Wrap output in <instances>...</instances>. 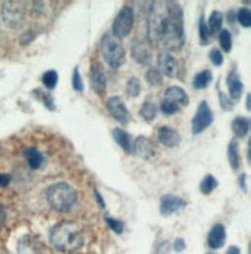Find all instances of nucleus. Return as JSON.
<instances>
[{
	"label": "nucleus",
	"instance_id": "nucleus-27",
	"mask_svg": "<svg viewBox=\"0 0 251 254\" xmlns=\"http://www.w3.org/2000/svg\"><path fill=\"white\" fill-rule=\"evenodd\" d=\"M33 96L36 98V99H39L41 103L48 109V110H55L56 109V106H55V99H53V96L50 95V93H45V92H42L41 88H36V90H33Z\"/></svg>",
	"mask_w": 251,
	"mask_h": 254
},
{
	"label": "nucleus",
	"instance_id": "nucleus-23",
	"mask_svg": "<svg viewBox=\"0 0 251 254\" xmlns=\"http://www.w3.org/2000/svg\"><path fill=\"white\" fill-rule=\"evenodd\" d=\"M211 82H212V71L211 70L198 71L192 79V85H194V88H197V90H203V88H206Z\"/></svg>",
	"mask_w": 251,
	"mask_h": 254
},
{
	"label": "nucleus",
	"instance_id": "nucleus-29",
	"mask_svg": "<svg viewBox=\"0 0 251 254\" xmlns=\"http://www.w3.org/2000/svg\"><path fill=\"white\" fill-rule=\"evenodd\" d=\"M126 93H127L130 98H136L141 93V81L138 78H129L127 79V85H126Z\"/></svg>",
	"mask_w": 251,
	"mask_h": 254
},
{
	"label": "nucleus",
	"instance_id": "nucleus-22",
	"mask_svg": "<svg viewBox=\"0 0 251 254\" xmlns=\"http://www.w3.org/2000/svg\"><path fill=\"white\" fill-rule=\"evenodd\" d=\"M231 129L236 135V138H244L250 132V118L236 117L231 123Z\"/></svg>",
	"mask_w": 251,
	"mask_h": 254
},
{
	"label": "nucleus",
	"instance_id": "nucleus-25",
	"mask_svg": "<svg viewBox=\"0 0 251 254\" xmlns=\"http://www.w3.org/2000/svg\"><path fill=\"white\" fill-rule=\"evenodd\" d=\"M157 112H158V107L155 103H152V101H144V103L141 104V109H140V117L144 121L150 123V121L155 120Z\"/></svg>",
	"mask_w": 251,
	"mask_h": 254
},
{
	"label": "nucleus",
	"instance_id": "nucleus-8",
	"mask_svg": "<svg viewBox=\"0 0 251 254\" xmlns=\"http://www.w3.org/2000/svg\"><path fill=\"white\" fill-rule=\"evenodd\" d=\"M214 121V115H212L211 112V107L206 101H202V103L198 104L197 107V112L192 118V123H191V130L194 135H200L203 130H206L208 127L212 124Z\"/></svg>",
	"mask_w": 251,
	"mask_h": 254
},
{
	"label": "nucleus",
	"instance_id": "nucleus-34",
	"mask_svg": "<svg viewBox=\"0 0 251 254\" xmlns=\"http://www.w3.org/2000/svg\"><path fill=\"white\" fill-rule=\"evenodd\" d=\"M198 36H200V44L202 45H206L209 44L211 41V33L206 27V22H205V17L202 16L200 17V23H198Z\"/></svg>",
	"mask_w": 251,
	"mask_h": 254
},
{
	"label": "nucleus",
	"instance_id": "nucleus-28",
	"mask_svg": "<svg viewBox=\"0 0 251 254\" xmlns=\"http://www.w3.org/2000/svg\"><path fill=\"white\" fill-rule=\"evenodd\" d=\"M216 188H217V180H216L212 175H206L205 179H203L202 182H200V186H198L200 192L205 194V195L211 194Z\"/></svg>",
	"mask_w": 251,
	"mask_h": 254
},
{
	"label": "nucleus",
	"instance_id": "nucleus-40",
	"mask_svg": "<svg viewBox=\"0 0 251 254\" xmlns=\"http://www.w3.org/2000/svg\"><path fill=\"white\" fill-rule=\"evenodd\" d=\"M186 248V245H185V240L183 239H175V242H174V250L177 251V253H180V251H183Z\"/></svg>",
	"mask_w": 251,
	"mask_h": 254
},
{
	"label": "nucleus",
	"instance_id": "nucleus-33",
	"mask_svg": "<svg viewBox=\"0 0 251 254\" xmlns=\"http://www.w3.org/2000/svg\"><path fill=\"white\" fill-rule=\"evenodd\" d=\"M236 19H237V22H239L244 28H250L251 27V11H250V8L245 6V8L237 11L236 12Z\"/></svg>",
	"mask_w": 251,
	"mask_h": 254
},
{
	"label": "nucleus",
	"instance_id": "nucleus-26",
	"mask_svg": "<svg viewBox=\"0 0 251 254\" xmlns=\"http://www.w3.org/2000/svg\"><path fill=\"white\" fill-rule=\"evenodd\" d=\"M222 23H223V16L220 11H212L209 17H208V30L211 34H217L222 30Z\"/></svg>",
	"mask_w": 251,
	"mask_h": 254
},
{
	"label": "nucleus",
	"instance_id": "nucleus-42",
	"mask_svg": "<svg viewBox=\"0 0 251 254\" xmlns=\"http://www.w3.org/2000/svg\"><path fill=\"white\" fill-rule=\"evenodd\" d=\"M5 219H6V209L3 205H0V226L5 223Z\"/></svg>",
	"mask_w": 251,
	"mask_h": 254
},
{
	"label": "nucleus",
	"instance_id": "nucleus-1",
	"mask_svg": "<svg viewBox=\"0 0 251 254\" xmlns=\"http://www.w3.org/2000/svg\"><path fill=\"white\" fill-rule=\"evenodd\" d=\"M166 28L163 33L161 41L165 48L169 52H179L185 45V23H183V9L177 2H166Z\"/></svg>",
	"mask_w": 251,
	"mask_h": 254
},
{
	"label": "nucleus",
	"instance_id": "nucleus-39",
	"mask_svg": "<svg viewBox=\"0 0 251 254\" xmlns=\"http://www.w3.org/2000/svg\"><path fill=\"white\" fill-rule=\"evenodd\" d=\"M209 59H211V62L214 64L216 67H220L222 64H223V55H222V52L219 48H212L211 52H209Z\"/></svg>",
	"mask_w": 251,
	"mask_h": 254
},
{
	"label": "nucleus",
	"instance_id": "nucleus-21",
	"mask_svg": "<svg viewBox=\"0 0 251 254\" xmlns=\"http://www.w3.org/2000/svg\"><path fill=\"white\" fill-rule=\"evenodd\" d=\"M17 254H41V245L36 242L34 237L25 236L19 242Z\"/></svg>",
	"mask_w": 251,
	"mask_h": 254
},
{
	"label": "nucleus",
	"instance_id": "nucleus-30",
	"mask_svg": "<svg viewBox=\"0 0 251 254\" xmlns=\"http://www.w3.org/2000/svg\"><path fill=\"white\" fill-rule=\"evenodd\" d=\"M219 44H220L223 52H227V53L231 52V48H233V37H231V33L228 30H220V33H219Z\"/></svg>",
	"mask_w": 251,
	"mask_h": 254
},
{
	"label": "nucleus",
	"instance_id": "nucleus-32",
	"mask_svg": "<svg viewBox=\"0 0 251 254\" xmlns=\"http://www.w3.org/2000/svg\"><path fill=\"white\" fill-rule=\"evenodd\" d=\"M146 81L149 82V85L160 87L163 84V74L158 71V68H149L146 71Z\"/></svg>",
	"mask_w": 251,
	"mask_h": 254
},
{
	"label": "nucleus",
	"instance_id": "nucleus-4",
	"mask_svg": "<svg viewBox=\"0 0 251 254\" xmlns=\"http://www.w3.org/2000/svg\"><path fill=\"white\" fill-rule=\"evenodd\" d=\"M168 12L166 2H157L150 5L149 17H147V41L149 42H160L163 33L166 28Z\"/></svg>",
	"mask_w": 251,
	"mask_h": 254
},
{
	"label": "nucleus",
	"instance_id": "nucleus-11",
	"mask_svg": "<svg viewBox=\"0 0 251 254\" xmlns=\"http://www.w3.org/2000/svg\"><path fill=\"white\" fill-rule=\"evenodd\" d=\"M185 206H186V200L179 195L166 194L160 198V214L165 215V217H169V215L183 209Z\"/></svg>",
	"mask_w": 251,
	"mask_h": 254
},
{
	"label": "nucleus",
	"instance_id": "nucleus-16",
	"mask_svg": "<svg viewBox=\"0 0 251 254\" xmlns=\"http://www.w3.org/2000/svg\"><path fill=\"white\" fill-rule=\"evenodd\" d=\"M163 99H166L169 101V103L175 104L177 107H186L188 104H189V96H188V93L183 90L182 87L179 85H171L168 87L166 90H165V98Z\"/></svg>",
	"mask_w": 251,
	"mask_h": 254
},
{
	"label": "nucleus",
	"instance_id": "nucleus-48",
	"mask_svg": "<svg viewBox=\"0 0 251 254\" xmlns=\"http://www.w3.org/2000/svg\"><path fill=\"white\" fill-rule=\"evenodd\" d=\"M0 254H6V253H0Z\"/></svg>",
	"mask_w": 251,
	"mask_h": 254
},
{
	"label": "nucleus",
	"instance_id": "nucleus-31",
	"mask_svg": "<svg viewBox=\"0 0 251 254\" xmlns=\"http://www.w3.org/2000/svg\"><path fill=\"white\" fill-rule=\"evenodd\" d=\"M58 81H59V76H58V71H55V70H48L42 74V84L48 88V90H53Z\"/></svg>",
	"mask_w": 251,
	"mask_h": 254
},
{
	"label": "nucleus",
	"instance_id": "nucleus-2",
	"mask_svg": "<svg viewBox=\"0 0 251 254\" xmlns=\"http://www.w3.org/2000/svg\"><path fill=\"white\" fill-rule=\"evenodd\" d=\"M50 242L61 253L76 251L84 245L82 228L71 220H64L50 230Z\"/></svg>",
	"mask_w": 251,
	"mask_h": 254
},
{
	"label": "nucleus",
	"instance_id": "nucleus-43",
	"mask_svg": "<svg viewBox=\"0 0 251 254\" xmlns=\"http://www.w3.org/2000/svg\"><path fill=\"white\" fill-rule=\"evenodd\" d=\"M225 254H241V248L239 247H230L228 250H227V253H225Z\"/></svg>",
	"mask_w": 251,
	"mask_h": 254
},
{
	"label": "nucleus",
	"instance_id": "nucleus-6",
	"mask_svg": "<svg viewBox=\"0 0 251 254\" xmlns=\"http://www.w3.org/2000/svg\"><path fill=\"white\" fill-rule=\"evenodd\" d=\"M133 28V9L129 5H124L114 20V25H112V34L118 39H123V37L129 36L130 31Z\"/></svg>",
	"mask_w": 251,
	"mask_h": 254
},
{
	"label": "nucleus",
	"instance_id": "nucleus-44",
	"mask_svg": "<svg viewBox=\"0 0 251 254\" xmlns=\"http://www.w3.org/2000/svg\"><path fill=\"white\" fill-rule=\"evenodd\" d=\"M93 192H95V197H96V200H98V203H99V206H101V208H104V200L101 198V195H99L98 189H95Z\"/></svg>",
	"mask_w": 251,
	"mask_h": 254
},
{
	"label": "nucleus",
	"instance_id": "nucleus-45",
	"mask_svg": "<svg viewBox=\"0 0 251 254\" xmlns=\"http://www.w3.org/2000/svg\"><path fill=\"white\" fill-rule=\"evenodd\" d=\"M228 20H230V23H234L236 22V11L234 9H230V12H228Z\"/></svg>",
	"mask_w": 251,
	"mask_h": 254
},
{
	"label": "nucleus",
	"instance_id": "nucleus-14",
	"mask_svg": "<svg viewBox=\"0 0 251 254\" xmlns=\"http://www.w3.org/2000/svg\"><path fill=\"white\" fill-rule=\"evenodd\" d=\"M158 71L161 74L168 76V78H175L179 71V64L171 53L163 52L158 55Z\"/></svg>",
	"mask_w": 251,
	"mask_h": 254
},
{
	"label": "nucleus",
	"instance_id": "nucleus-19",
	"mask_svg": "<svg viewBox=\"0 0 251 254\" xmlns=\"http://www.w3.org/2000/svg\"><path fill=\"white\" fill-rule=\"evenodd\" d=\"M227 84H228V92H230V98L233 101L239 99L242 96V92H244V82L241 81L239 74L236 71H231L227 78Z\"/></svg>",
	"mask_w": 251,
	"mask_h": 254
},
{
	"label": "nucleus",
	"instance_id": "nucleus-18",
	"mask_svg": "<svg viewBox=\"0 0 251 254\" xmlns=\"http://www.w3.org/2000/svg\"><path fill=\"white\" fill-rule=\"evenodd\" d=\"M23 157H25V160H27V163H28V166L33 171H37V169L44 168V164H45V155L37 147H34V146L27 147V149L23 150Z\"/></svg>",
	"mask_w": 251,
	"mask_h": 254
},
{
	"label": "nucleus",
	"instance_id": "nucleus-5",
	"mask_svg": "<svg viewBox=\"0 0 251 254\" xmlns=\"http://www.w3.org/2000/svg\"><path fill=\"white\" fill-rule=\"evenodd\" d=\"M101 55L109 67L120 68L126 61V50L121 39L115 37L110 31L106 33L101 39Z\"/></svg>",
	"mask_w": 251,
	"mask_h": 254
},
{
	"label": "nucleus",
	"instance_id": "nucleus-20",
	"mask_svg": "<svg viewBox=\"0 0 251 254\" xmlns=\"http://www.w3.org/2000/svg\"><path fill=\"white\" fill-rule=\"evenodd\" d=\"M112 135H114L117 144L126 152V154H132V136L127 132L124 129H120V127H115V129L112 130Z\"/></svg>",
	"mask_w": 251,
	"mask_h": 254
},
{
	"label": "nucleus",
	"instance_id": "nucleus-37",
	"mask_svg": "<svg viewBox=\"0 0 251 254\" xmlns=\"http://www.w3.org/2000/svg\"><path fill=\"white\" fill-rule=\"evenodd\" d=\"M219 101H220V107L223 110H231L234 107V101L227 93H223L220 88H219Z\"/></svg>",
	"mask_w": 251,
	"mask_h": 254
},
{
	"label": "nucleus",
	"instance_id": "nucleus-36",
	"mask_svg": "<svg viewBox=\"0 0 251 254\" xmlns=\"http://www.w3.org/2000/svg\"><path fill=\"white\" fill-rule=\"evenodd\" d=\"M160 110L165 113V115H175V113H179L180 107L169 103V101H166V99H163L161 104H160Z\"/></svg>",
	"mask_w": 251,
	"mask_h": 254
},
{
	"label": "nucleus",
	"instance_id": "nucleus-47",
	"mask_svg": "<svg viewBox=\"0 0 251 254\" xmlns=\"http://www.w3.org/2000/svg\"><path fill=\"white\" fill-rule=\"evenodd\" d=\"M251 95H247V110H251Z\"/></svg>",
	"mask_w": 251,
	"mask_h": 254
},
{
	"label": "nucleus",
	"instance_id": "nucleus-3",
	"mask_svg": "<svg viewBox=\"0 0 251 254\" xmlns=\"http://www.w3.org/2000/svg\"><path fill=\"white\" fill-rule=\"evenodd\" d=\"M45 198L48 205L58 212H68L78 200V192L71 185L65 182L53 183L45 190Z\"/></svg>",
	"mask_w": 251,
	"mask_h": 254
},
{
	"label": "nucleus",
	"instance_id": "nucleus-35",
	"mask_svg": "<svg viewBox=\"0 0 251 254\" xmlns=\"http://www.w3.org/2000/svg\"><path fill=\"white\" fill-rule=\"evenodd\" d=\"M106 223H107V226L110 228L112 231L114 233H117V234H121L123 233V230H124V225H123V222L121 220H118V219H114V217H110V215H106Z\"/></svg>",
	"mask_w": 251,
	"mask_h": 254
},
{
	"label": "nucleus",
	"instance_id": "nucleus-13",
	"mask_svg": "<svg viewBox=\"0 0 251 254\" xmlns=\"http://www.w3.org/2000/svg\"><path fill=\"white\" fill-rule=\"evenodd\" d=\"M132 152L143 160H150L155 155V147L149 138L138 136L132 141Z\"/></svg>",
	"mask_w": 251,
	"mask_h": 254
},
{
	"label": "nucleus",
	"instance_id": "nucleus-17",
	"mask_svg": "<svg viewBox=\"0 0 251 254\" xmlns=\"http://www.w3.org/2000/svg\"><path fill=\"white\" fill-rule=\"evenodd\" d=\"M157 133H158V141L166 147H177L182 141L179 132L169 126H161Z\"/></svg>",
	"mask_w": 251,
	"mask_h": 254
},
{
	"label": "nucleus",
	"instance_id": "nucleus-12",
	"mask_svg": "<svg viewBox=\"0 0 251 254\" xmlns=\"http://www.w3.org/2000/svg\"><path fill=\"white\" fill-rule=\"evenodd\" d=\"M90 85L92 90L98 95H104L106 88H107V79H106V73L101 64L93 62L90 65Z\"/></svg>",
	"mask_w": 251,
	"mask_h": 254
},
{
	"label": "nucleus",
	"instance_id": "nucleus-10",
	"mask_svg": "<svg viewBox=\"0 0 251 254\" xmlns=\"http://www.w3.org/2000/svg\"><path fill=\"white\" fill-rule=\"evenodd\" d=\"M107 110L112 117L123 124H127L130 121V113L120 96H110L107 99Z\"/></svg>",
	"mask_w": 251,
	"mask_h": 254
},
{
	"label": "nucleus",
	"instance_id": "nucleus-38",
	"mask_svg": "<svg viewBox=\"0 0 251 254\" xmlns=\"http://www.w3.org/2000/svg\"><path fill=\"white\" fill-rule=\"evenodd\" d=\"M71 84H73V88L76 92H82L84 90V84H82V79H81V74H79V68L78 67H74V70H73Z\"/></svg>",
	"mask_w": 251,
	"mask_h": 254
},
{
	"label": "nucleus",
	"instance_id": "nucleus-9",
	"mask_svg": "<svg viewBox=\"0 0 251 254\" xmlns=\"http://www.w3.org/2000/svg\"><path fill=\"white\" fill-rule=\"evenodd\" d=\"M132 58L138 64H141V65H147L152 61V47H150L147 37L143 36L135 37L132 42Z\"/></svg>",
	"mask_w": 251,
	"mask_h": 254
},
{
	"label": "nucleus",
	"instance_id": "nucleus-24",
	"mask_svg": "<svg viewBox=\"0 0 251 254\" xmlns=\"http://www.w3.org/2000/svg\"><path fill=\"white\" fill-rule=\"evenodd\" d=\"M228 160L233 169H239L241 166V152H239V143L237 139H231L228 144Z\"/></svg>",
	"mask_w": 251,
	"mask_h": 254
},
{
	"label": "nucleus",
	"instance_id": "nucleus-15",
	"mask_svg": "<svg viewBox=\"0 0 251 254\" xmlns=\"http://www.w3.org/2000/svg\"><path fill=\"white\" fill-rule=\"evenodd\" d=\"M227 242V231H225V226L222 223L212 225V228L208 233L206 237V244L211 250H219Z\"/></svg>",
	"mask_w": 251,
	"mask_h": 254
},
{
	"label": "nucleus",
	"instance_id": "nucleus-46",
	"mask_svg": "<svg viewBox=\"0 0 251 254\" xmlns=\"http://www.w3.org/2000/svg\"><path fill=\"white\" fill-rule=\"evenodd\" d=\"M245 180H247V175H245V174H242V175L239 177V182H241V188H242L244 190H247V186H245Z\"/></svg>",
	"mask_w": 251,
	"mask_h": 254
},
{
	"label": "nucleus",
	"instance_id": "nucleus-7",
	"mask_svg": "<svg viewBox=\"0 0 251 254\" xmlns=\"http://www.w3.org/2000/svg\"><path fill=\"white\" fill-rule=\"evenodd\" d=\"M2 17L11 28H19L25 22V5L19 2H5L2 6Z\"/></svg>",
	"mask_w": 251,
	"mask_h": 254
},
{
	"label": "nucleus",
	"instance_id": "nucleus-41",
	"mask_svg": "<svg viewBox=\"0 0 251 254\" xmlns=\"http://www.w3.org/2000/svg\"><path fill=\"white\" fill-rule=\"evenodd\" d=\"M9 182H11V175H8V174H0V188L8 186Z\"/></svg>",
	"mask_w": 251,
	"mask_h": 254
}]
</instances>
